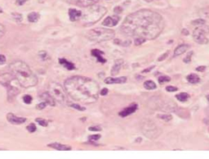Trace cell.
<instances>
[{
	"label": "cell",
	"instance_id": "cell-30",
	"mask_svg": "<svg viewBox=\"0 0 209 159\" xmlns=\"http://www.w3.org/2000/svg\"><path fill=\"white\" fill-rule=\"evenodd\" d=\"M170 80H171V79H170L169 76H160V77L158 78V82H159V84H164L165 82H168Z\"/></svg>",
	"mask_w": 209,
	"mask_h": 159
},
{
	"label": "cell",
	"instance_id": "cell-3",
	"mask_svg": "<svg viewBox=\"0 0 209 159\" xmlns=\"http://www.w3.org/2000/svg\"><path fill=\"white\" fill-rule=\"evenodd\" d=\"M11 73L17 82L24 88H30L37 85L38 79L29 66L22 61H15L9 66Z\"/></svg>",
	"mask_w": 209,
	"mask_h": 159
},
{
	"label": "cell",
	"instance_id": "cell-9",
	"mask_svg": "<svg viewBox=\"0 0 209 159\" xmlns=\"http://www.w3.org/2000/svg\"><path fill=\"white\" fill-rule=\"evenodd\" d=\"M7 121L13 124V125H21L23 124L26 121V119L24 118V117H17L16 115L12 113H8L7 115Z\"/></svg>",
	"mask_w": 209,
	"mask_h": 159
},
{
	"label": "cell",
	"instance_id": "cell-14",
	"mask_svg": "<svg viewBox=\"0 0 209 159\" xmlns=\"http://www.w3.org/2000/svg\"><path fill=\"white\" fill-rule=\"evenodd\" d=\"M7 97H8L9 100L14 99V98L17 96L20 92L19 89L14 85H8V86H7Z\"/></svg>",
	"mask_w": 209,
	"mask_h": 159
},
{
	"label": "cell",
	"instance_id": "cell-7",
	"mask_svg": "<svg viewBox=\"0 0 209 159\" xmlns=\"http://www.w3.org/2000/svg\"><path fill=\"white\" fill-rule=\"evenodd\" d=\"M142 133L150 139H155L161 134V130L150 120H145L141 125Z\"/></svg>",
	"mask_w": 209,
	"mask_h": 159
},
{
	"label": "cell",
	"instance_id": "cell-15",
	"mask_svg": "<svg viewBox=\"0 0 209 159\" xmlns=\"http://www.w3.org/2000/svg\"><path fill=\"white\" fill-rule=\"evenodd\" d=\"M69 19L71 22H75L82 17V11L74 9V8H70L69 10Z\"/></svg>",
	"mask_w": 209,
	"mask_h": 159
},
{
	"label": "cell",
	"instance_id": "cell-39",
	"mask_svg": "<svg viewBox=\"0 0 209 159\" xmlns=\"http://www.w3.org/2000/svg\"><path fill=\"white\" fill-rule=\"evenodd\" d=\"M166 90L168 91V92H175V91L177 90V88L174 87V86H168L166 88Z\"/></svg>",
	"mask_w": 209,
	"mask_h": 159
},
{
	"label": "cell",
	"instance_id": "cell-17",
	"mask_svg": "<svg viewBox=\"0 0 209 159\" xmlns=\"http://www.w3.org/2000/svg\"><path fill=\"white\" fill-rule=\"evenodd\" d=\"M48 147L55 148L57 150H61V151L71 150V147L70 146L65 145V144H59V143H51L50 144H48Z\"/></svg>",
	"mask_w": 209,
	"mask_h": 159
},
{
	"label": "cell",
	"instance_id": "cell-41",
	"mask_svg": "<svg viewBox=\"0 0 209 159\" xmlns=\"http://www.w3.org/2000/svg\"><path fill=\"white\" fill-rule=\"evenodd\" d=\"M100 137H101V135H91V136L89 137V139H90L91 141H93V140H97V139H100Z\"/></svg>",
	"mask_w": 209,
	"mask_h": 159
},
{
	"label": "cell",
	"instance_id": "cell-1",
	"mask_svg": "<svg viewBox=\"0 0 209 159\" xmlns=\"http://www.w3.org/2000/svg\"><path fill=\"white\" fill-rule=\"evenodd\" d=\"M164 28V19L160 14L149 9H141L126 17L120 30L127 36L154 40Z\"/></svg>",
	"mask_w": 209,
	"mask_h": 159
},
{
	"label": "cell",
	"instance_id": "cell-8",
	"mask_svg": "<svg viewBox=\"0 0 209 159\" xmlns=\"http://www.w3.org/2000/svg\"><path fill=\"white\" fill-rule=\"evenodd\" d=\"M209 33V28L207 26H199L193 32V37L195 42L200 44H206L208 43L207 34Z\"/></svg>",
	"mask_w": 209,
	"mask_h": 159
},
{
	"label": "cell",
	"instance_id": "cell-42",
	"mask_svg": "<svg viewBox=\"0 0 209 159\" xmlns=\"http://www.w3.org/2000/svg\"><path fill=\"white\" fill-rule=\"evenodd\" d=\"M6 63V57L5 56L0 54V65H3Z\"/></svg>",
	"mask_w": 209,
	"mask_h": 159
},
{
	"label": "cell",
	"instance_id": "cell-13",
	"mask_svg": "<svg viewBox=\"0 0 209 159\" xmlns=\"http://www.w3.org/2000/svg\"><path fill=\"white\" fill-rule=\"evenodd\" d=\"M127 81V77L122 76V77H108L105 80V83L108 85H112V84H124Z\"/></svg>",
	"mask_w": 209,
	"mask_h": 159
},
{
	"label": "cell",
	"instance_id": "cell-2",
	"mask_svg": "<svg viewBox=\"0 0 209 159\" xmlns=\"http://www.w3.org/2000/svg\"><path fill=\"white\" fill-rule=\"evenodd\" d=\"M65 90L73 100L91 104L98 99L100 89L94 80L84 76H72L64 83Z\"/></svg>",
	"mask_w": 209,
	"mask_h": 159
},
{
	"label": "cell",
	"instance_id": "cell-52",
	"mask_svg": "<svg viewBox=\"0 0 209 159\" xmlns=\"http://www.w3.org/2000/svg\"><path fill=\"white\" fill-rule=\"evenodd\" d=\"M0 13H3V9L1 7H0Z\"/></svg>",
	"mask_w": 209,
	"mask_h": 159
},
{
	"label": "cell",
	"instance_id": "cell-28",
	"mask_svg": "<svg viewBox=\"0 0 209 159\" xmlns=\"http://www.w3.org/2000/svg\"><path fill=\"white\" fill-rule=\"evenodd\" d=\"M158 117L160 119L164 120V121H169L172 120V116L171 115H168V114H163V115H158Z\"/></svg>",
	"mask_w": 209,
	"mask_h": 159
},
{
	"label": "cell",
	"instance_id": "cell-20",
	"mask_svg": "<svg viewBox=\"0 0 209 159\" xmlns=\"http://www.w3.org/2000/svg\"><path fill=\"white\" fill-rule=\"evenodd\" d=\"M91 55L94 56V57H96L97 58V61L99 63H105L106 62V60L102 56L103 55V52L99 50V49H93V50H91Z\"/></svg>",
	"mask_w": 209,
	"mask_h": 159
},
{
	"label": "cell",
	"instance_id": "cell-50",
	"mask_svg": "<svg viewBox=\"0 0 209 159\" xmlns=\"http://www.w3.org/2000/svg\"><path fill=\"white\" fill-rule=\"evenodd\" d=\"M152 68L153 67H150V68L146 69V70H144V71H143V72H149V71H150V70H151Z\"/></svg>",
	"mask_w": 209,
	"mask_h": 159
},
{
	"label": "cell",
	"instance_id": "cell-46",
	"mask_svg": "<svg viewBox=\"0 0 209 159\" xmlns=\"http://www.w3.org/2000/svg\"><path fill=\"white\" fill-rule=\"evenodd\" d=\"M108 91H109V90H108L107 89L104 88V89H102L100 91V94H101V95H103V96H104V95H106V94H107Z\"/></svg>",
	"mask_w": 209,
	"mask_h": 159
},
{
	"label": "cell",
	"instance_id": "cell-49",
	"mask_svg": "<svg viewBox=\"0 0 209 159\" xmlns=\"http://www.w3.org/2000/svg\"><path fill=\"white\" fill-rule=\"evenodd\" d=\"M182 34H185V35H188V34H189V31H188L187 30L185 29V30H182Z\"/></svg>",
	"mask_w": 209,
	"mask_h": 159
},
{
	"label": "cell",
	"instance_id": "cell-4",
	"mask_svg": "<svg viewBox=\"0 0 209 159\" xmlns=\"http://www.w3.org/2000/svg\"><path fill=\"white\" fill-rule=\"evenodd\" d=\"M107 9L103 6L96 5L91 6L90 7L85 11L83 17V22L86 26L93 25L99 22L102 17L106 15Z\"/></svg>",
	"mask_w": 209,
	"mask_h": 159
},
{
	"label": "cell",
	"instance_id": "cell-36",
	"mask_svg": "<svg viewBox=\"0 0 209 159\" xmlns=\"http://www.w3.org/2000/svg\"><path fill=\"white\" fill-rule=\"evenodd\" d=\"M72 108H75V109H77V110H79V111H85V108L84 107H82V106H80L79 104H71L70 105Z\"/></svg>",
	"mask_w": 209,
	"mask_h": 159
},
{
	"label": "cell",
	"instance_id": "cell-35",
	"mask_svg": "<svg viewBox=\"0 0 209 159\" xmlns=\"http://www.w3.org/2000/svg\"><path fill=\"white\" fill-rule=\"evenodd\" d=\"M193 54H194V53H193V52H190V53H188V55L186 56V57L184 59V62L186 63H190V61H191V57H192Z\"/></svg>",
	"mask_w": 209,
	"mask_h": 159
},
{
	"label": "cell",
	"instance_id": "cell-47",
	"mask_svg": "<svg viewBox=\"0 0 209 159\" xmlns=\"http://www.w3.org/2000/svg\"><path fill=\"white\" fill-rule=\"evenodd\" d=\"M205 69H206V67H204V66H201V67H198L196 68V71H201V72H203L205 71Z\"/></svg>",
	"mask_w": 209,
	"mask_h": 159
},
{
	"label": "cell",
	"instance_id": "cell-27",
	"mask_svg": "<svg viewBox=\"0 0 209 159\" xmlns=\"http://www.w3.org/2000/svg\"><path fill=\"white\" fill-rule=\"evenodd\" d=\"M192 24L193 25H194V26H203V25H204V24H205V21H204V19H196V20L193 21Z\"/></svg>",
	"mask_w": 209,
	"mask_h": 159
},
{
	"label": "cell",
	"instance_id": "cell-26",
	"mask_svg": "<svg viewBox=\"0 0 209 159\" xmlns=\"http://www.w3.org/2000/svg\"><path fill=\"white\" fill-rule=\"evenodd\" d=\"M189 94H186V93H180V94H176V98L179 100V101H181V102H186L188 100V98H189Z\"/></svg>",
	"mask_w": 209,
	"mask_h": 159
},
{
	"label": "cell",
	"instance_id": "cell-5",
	"mask_svg": "<svg viewBox=\"0 0 209 159\" xmlns=\"http://www.w3.org/2000/svg\"><path fill=\"white\" fill-rule=\"evenodd\" d=\"M114 35H115V33L113 30L102 28V27L92 29L89 30L87 32V34H86V36L88 40L93 41V42H97V43L111 40L114 37Z\"/></svg>",
	"mask_w": 209,
	"mask_h": 159
},
{
	"label": "cell",
	"instance_id": "cell-29",
	"mask_svg": "<svg viewBox=\"0 0 209 159\" xmlns=\"http://www.w3.org/2000/svg\"><path fill=\"white\" fill-rule=\"evenodd\" d=\"M146 41V39H144V38H140V37H137V38H135V40H134V43H135V44L136 45H141L142 44H144L145 42Z\"/></svg>",
	"mask_w": 209,
	"mask_h": 159
},
{
	"label": "cell",
	"instance_id": "cell-24",
	"mask_svg": "<svg viewBox=\"0 0 209 159\" xmlns=\"http://www.w3.org/2000/svg\"><path fill=\"white\" fill-rule=\"evenodd\" d=\"M39 14L36 11L30 12L28 15V21L29 22H37L39 19Z\"/></svg>",
	"mask_w": 209,
	"mask_h": 159
},
{
	"label": "cell",
	"instance_id": "cell-51",
	"mask_svg": "<svg viewBox=\"0 0 209 159\" xmlns=\"http://www.w3.org/2000/svg\"><path fill=\"white\" fill-rule=\"evenodd\" d=\"M146 2H148V3H150V2H152L153 0H145Z\"/></svg>",
	"mask_w": 209,
	"mask_h": 159
},
{
	"label": "cell",
	"instance_id": "cell-22",
	"mask_svg": "<svg viewBox=\"0 0 209 159\" xmlns=\"http://www.w3.org/2000/svg\"><path fill=\"white\" fill-rule=\"evenodd\" d=\"M59 63H61L63 67H65V68L68 69L69 71H70V70H73V69L75 68V67H74V65H73V63L69 62L67 60H65V58H61V59L59 60Z\"/></svg>",
	"mask_w": 209,
	"mask_h": 159
},
{
	"label": "cell",
	"instance_id": "cell-10",
	"mask_svg": "<svg viewBox=\"0 0 209 159\" xmlns=\"http://www.w3.org/2000/svg\"><path fill=\"white\" fill-rule=\"evenodd\" d=\"M13 80H15V77L11 73H4L0 75V84L5 87L11 85V81Z\"/></svg>",
	"mask_w": 209,
	"mask_h": 159
},
{
	"label": "cell",
	"instance_id": "cell-34",
	"mask_svg": "<svg viewBox=\"0 0 209 159\" xmlns=\"http://www.w3.org/2000/svg\"><path fill=\"white\" fill-rule=\"evenodd\" d=\"M12 17H14V19L17 21V22H21L22 20V15L21 14H19V13H13L12 14Z\"/></svg>",
	"mask_w": 209,
	"mask_h": 159
},
{
	"label": "cell",
	"instance_id": "cell-32",
	"mask_svg": "<svg viewBox=\"0 0 209 159\" xmlns=\"http://www.w3.org/2000/svg\"><path fill=\"white\" fill-rule=\"evenodd\" d=\"M23 100H24V102H25V103L29 104V103H31L33 98H32V97L30 96V95H25V96L23 97Z\"/></svg>",
	"mask_w": 209,
	"mask_h": 159
},
{
	"label": "cell",
	"instance_id": "cell-44",
	"mask_svg": "<svg viewBox=\"0 0 209 159\" xmlns=\"http://www.w3.org/2000/svg\"><path fill=\"white\" fill-rule=\"evenodd\" d=\"M168 54H169V52H168V51L167 52V53H164L163 56H161V57L158 58V61H163V60H164V59H165L166 57H168Z\"/></svg>",
	"mask_w": 209,
	"mask_h": 159
},
{
	"label": "cell",
	"instance_id": "cell-18",
	"mask_svg": "<svg viewBox=\"0 0 209 159\" xmlns=\"http://www.w3.org/2000/svg\"><path fill=\"white\" fill-rule=\"evenodd\" d=\"M99 0H78L77 4L81 7H88L92 5H95L98 3Z\"/></svg>",
	"mask_w": 209,
	"mask_h": 159
},
{
	"label": "cell",
	"instance_id": "cell-11",
	"mask_svg": "<svg viewBox=\"0 0 209 159\" xmlns=\"http://www.w3.org/2000/svg\"><path fill=\"white\" fill-rule=\"evenodd\" d=\"M137 109V104L136 103H132V105H130L128 108L124 109L121 113H119V116H121L122 117H128L131 114L134 113Z\"/></svg>",
	"mask_w": 209,
	"mask_h": 159
},
{
	"label": "cell",
	"instance_id": "cell-43",
	"mask_svg": "<svg viewBox=\"0 0 209 159\" xmlns=\"http://www.w3.org/2000/svg\"><path fill=\"white\" fill-rule=\"evenodd\" d=\"M27 1H29V0H17V4L19 6H22L24 5Z\"/></svg>",
	"mask_w": 209,
	"mask_h": 159
},
{
	"label": "cell",
	"instance_id": "cell-19",
	"mask_svg": "<svg viewBox=\"0 0 209 159\" xmlns=\"http://www.w3.org/2000/svg\"><path fill=\"white\" fill-rule=\"evenodd\" d=\"M41 98L47 103L49 104L50 106H55L56 104V101L55 99L51 96V94L49 93H44L41 95Z\"/></svg>",
	"mask_w": 209,
	"mask_h": 159
},
{
	"label": "cell",
	"instance_id": "cell-21",
	"mask_svg": "<svg viewBox=\"0 0 209 159\" xmlns=\"http://www.w3.org/2000/svg\"><path fill=\"white\" fill-rule=\"evenodd\" d=\"M122 63H123L122 60H117L114 63L113 68L111 70V74L113 75H116L117 74H119V70H120L121 67H122Z\"/></svg>",
	"mask_w": 209,
	"mask_h": 159
},
{
	"label": "cell",
	"instance_id": "cell-12",
	"mask_svg": "<svg viewBox=\"0 0 209 159\" xmlns=\"http://www.w3.org/2000/svg\"><path fill=\"white\" fill-rule=\"evenodd\" d=\"M119 22V16H114V17H109L106 19L104 20V22H102L103 26H116Z\"/></svg>",
	"mask_w": 209,
	"mask_h": 159
},
{
	"label": "cell",
	"instance_id": "cell-53",
	"mask_svg": "<svg viewBox=\"0 0 209 159\" xmlns=\"http://www.w3.org/2000/svg\"><path fill=\"white\" fill-rule=\"evenodd\" d=\"M207 99H208V101H209V94H208V96H207Z\"/></svg>",
	"mask_w": 209,
	"mask_h": 159
},
{
	"label": "cell",
	"instance_id": "cell-37",
	"mask_svg": "<svg viewBox=\"0 0 209 159\" xmlns=\"http://www.w3.org/2000/svg\"><path fill=\"white\" fill-rule=\"evenodd\" d=\"M5 27L3 26V25L0 24V39L3 36V34L5 33Z\"/></svg>",
	"mask_w": 209,
	"mask_h": 159
},
{
	"label": "cell",
	"instance_id": "cell-48",
	"mask_svg": "<svg viewBox=\"0 0 209 159\" xmlns=\"http://www.w3.org/2000/svg\"><path fill=\"white\" fill-rule=\"evenodd\" d=\"M39 55H40V57H42L43 59H45V57H47V53H46V52H43V51L40 52Z\"/></svg>",
	"mask_w": 209,
	"mask_h": 159
},
{
	"label": "cell",
	"instance_id": "cell-25",
	"mask_svg": "<svg viewBox=\"0 0 209 159\" xmlns=\"http://www.w3.org/2000/svg\"><path fill=\"white\" fill-rule=\"evenodd\" d=\"M144 87H145V89H146L148 90H152L156 89L157 86L155 85V83L152 80H147L144 83Z\"/></svg>",
	"mask_w": 209,
	"mask_h": 159
},
{
	"label": "cell",
	"instance_id": "cell-38",
	"mask_svg": "<svg viewBox=\"0 0 209 159\" xmlns=\"http://www.w3.org/2000/svg\"><path fill=\"white\" fill-rule=\"evenodd\" d=\"M46 106H47V103H46L45 102H41V103H39V104L37 105V108L39 109V110H42V109L45 108Z\"/></svg>",
	"mask_w": 209,
	"mask_h": 159
},
{
	"label": "cell",
	"instance_id": "cell-6",
	"mask_svg": "<svg viewBox=\"0 0 209 159\" xmlns=\"http://www.w3.org/2000/svg\"><path fill=\"white\" fill-rule=\"evenodd\" d=\"M48 93L55 99L56 102H60L61 104H65L66 102L65 93L62 86L60 84L56 82L51 83L48 86Z\"/></svg>",
	"mask_w": 209,
	"mask_h": 159
},
{
	"label": "cell",
	"instance_id": "cell-40",
	"mask_svg": "<svg viewBox=\"0 0 209 159\" xmlns=\"http://www.w3.org/2000/svg\"><path fill=\"white\" fill-rule=\"evenodd\" d=\"M89 131H101V128L100 126H91V127H89Z\"/></svg>",
	"mask_w": 209,
	"mask_h": 159
},
{
	"label": "cell",
	"instance_id": "cell-31",
	"mask_svg": "<svg viewBox=\"0 0 209 159\" xmlns=\"http://www.w3.org/2000/svg\"><path fill=\"white\" fill-rule=\"evenodd\" d=\"M36 121L42 126H47V121L44 119H42V118H37Z\"/></svg>",
	"mask_w": 209,
	"mask_h": 159
},
{
	"label": "cell",
	"instance_id": "cell-45",
	"mask_svg": "<svg viewBox=\"0 0 209 159\" xmlns=\"http://www.w3.org/2000/svg\"><path fill=\"white\" fill-rule=\"evenodd\" d=\"M114 12L116 13V14H119V13H121L122 11H123V9L121 8V7H116L115 8H114Z\"/></svg>",
	"mask_w": 209,
	"mask_h": 159
},
{
	"label": "cell",
	"instance_id": "cell-33",
	"mask_svg": "<svg viewBox=\"0 0 209 159\" xmlns=\"http://www.w3.org/2000/svg\"><path fill=\"white\" fill-rule=\"evenodd\" d=\"M27 130L29 131V132H30V133H33L34 131H36V125L33 124V123H31V124H29V125L27 126Z\"/></svg>",
	"mask_w": 209,
	"mask_h": 159
},
{
	"label": "cell",
	"instance_id": "cell-16",
	"mask_svg": "<svg viewBox=\"0 0 209 159\" xmlns=\"http://www.w3.org/2000/svg\"><path fill=\"white\" fill-rule=\"evenodd\" d=\"M190 46L188 44H181L178 47H176L175 50H174V53H173V57H178V56H181L183 53H185L189 49Z\"/></svg>",
	"mask_w": 209,
	"mask_h": 159
},
{
	"label": "cell",
	"instance_id": "cell-23",
	"mask_svg": "<svg viewBox=\"0 0 209 159\" xmlns=\"http://www.w3.org/2000/svg\"><path fill=\"white\" fill-rule=\"evenodd\" d=\"M187 80L190 82V83H191V84H197L198 83L199 81H200V78H199V76H198V75L196 74H190L188 76L186 77Z\"/></svg>",
	"mask_w": 209,
	"mask_h": 159
},
{
	"label": "cell",
	"instance_id": "cell-54",
	"mask_svg": "<svg viewBox=\"0 0 209 159\" xmlns=\"http://www.w3.org/2000/svg\"><path fill=\"white\" fill-rule=\"evenodd\" d=\"M208 131H209V129H208Z\"/></svg>",
	"mask_w": 209,
	"mask_h": 159
}]
</instances>
